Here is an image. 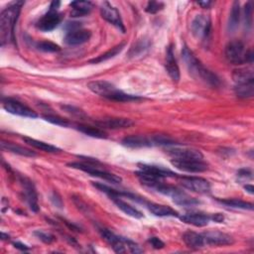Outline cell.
<instances>
[{"mask_svg": "<svg viewBox=\"0 0 254 254\" xmlns=\"http://www.w3.org/2000/svg\"><path fill=\"white\" fill-rule=\"evenodd\" d=\"M212 29V22L209 16L200 14L197 15L190 24V30H192L193 35L202 41L209 39Z\"/></svg>", "mask_w": 254, "mask_h": 254, "instance_id": "obj_7", "label": "cell"}, {"mask_svg": "<svg viewBox=\"0 0 254 254\" xmlns=\"http://www.w3.org/2000/svg\"><path fill=\"white\" fill-rule=\"evenodd\" d=\"M100 128H107V129H123L128 128V127L132 126L134 122L131 119L128 118H104L101 120L95 121Z\"/></svg>", "mask_w": 254, "mask_h": 254, "instance_id": "obj_16", "label": "cell"}, {"mask_svg": "<svg viewBox=\"0 0 254 254\" xmlns=\"http://www.w3.org/2000/svg\"><path fill=\"white\" fill-rule=\"evenodd\" d=\"M246 53L245 46L240 41H232L226 47V58L233 65H242L246 63Z\"/></svg>", "mask_w": 254, "mask_h": 254, "instance_id": "obj_8", "label": "cell"}, {"mask_svg": "<svg viewBox=\"0 0 254 254\" xmlns=\"http://www.w3.org/2000/svg\"><path fill=\"white\" fill-rule=\"evenodd\" d=\"M23 140L30 146L34 147L36 149H39V150H42V151H45V152H48V153H57V152H60L61 149H59L58 147L56 146H53L51 144H48L46 142H43V141H39V140H36L34 138H30V137H23Z\"/></svg>", "mask_w": 254, "mask_h": 254, "instance_id": "obj_28", "label": "cell"}, {"mask_svg": "<svg viewBox=\"0 0 254 254\" xmlns=\"http://www.w3.org/2000/svg\"><path fill=\"white\" fill-rule=\"evenodd\" d=\"M148 210L156 216H178V212L169 206L159 204H147Z\"/></svg>", "mask_w": 254, "mask_h": 254, "instance_id": "obj_23", "label": "cell"}, {"mask_svg": "<svg viewBox=\"0 0 254 254\" xmlns=\"http://www.w3.org/2000/svg\"><path fill=\"white\" fill-rule=\"evenodd\" d=\"M87 87L93 93L100 95V97L117 103H128L141 100L138 95L125 93L124 91L116 88L112 84L106 81L91 82L87 85Z\"/></svg>", "mask_w": 254, "mask_h": 254, "instance_id": "obj_3", "label": "cell"}, {"mask_svg": "<svg viewBox=\"0 0 254 254\" xmlns=\"http://www.w3.org/2000/svg\"><path fill=\"white\" fill-rule=\"evenodd\" d=\"M205 238L206 245H214V246H224V245H231L234 242L233 236L227 234L225 233L212 231L203 233Z\"/></svg>", "mask_w": 254, "mask_h": 254, "instance_id": "obj_13", "label": "cell"}, {"mask_svg": "<svg viewBox=\"0 0 254 254\" xmlns=\"http://www.w3.org/2000/svg\"><path fill=\"white\" fill-rule=\"evenodd\" d=\"M100 233L102 237L112 247V249L116 253H125V252H130V253H142L144 250L134 241L121 237L110 232L106 229H100Z\"/></svg>", "mask_w": 254, "mask_h": 254, "instance_id": "obj_4", "label": "cell"}, {"mask_svg": "<svg viewBox=\"0 0 254 254\" xmlns=\"http://www.w3.org/2000/svg\"><path fill=\"white\" fill-rule=\"evenodd\" d=\"M72 17H83L88 14L92 9V3L89 1H74L71 3Z\"/></svg>", "mask_w": 254, "mask_h": 254, "instance_id": "obj_24", "label": "cell"}, {"mask_svg": "<svg viewBox=\"0 0 254 254\" xmlns=\"http://www.w3.org/2000/svg\"><path fill=\"white\" fill-rule=\"evenodd\" d=\"M150 47V43L146 40H140L137 42L129 51V56L130 57H136L144 53L146 50H148Z\"/></svg>", "mask_w": 254, "mask_h": 254, "instance_id": "obj_35", "label": "cell"}, {"mask_svg": "<svg viewBox=\"0 0 254 254\" xmlns=\"http://www.w3.org/2000/svg\"><path fill=\"white\" fill-rule=\"evenodd\" d=\"M172 199L176 205L182 206V207H193V206L200 204V202L198 200H196L195 198H192V197H189L187 194L182 192L181 190Z\"/></svg>", "mask_w": 254, "mask_h": 254, "instance_id": "obj_31", "label": "cell"}, {"mask_svg": "<svg viewBox=\"0 0 254 254\" xmlns=\"http://www.w3.org/2000/svg\"><path fill=\"white\" fill-rule=\"evenodd\" d=\"M122 144L130 147V148H141V147H150V146H157L156 138L152 137H145V136H128L122 140Z\"/></svg>", "mask_w": 254, "mask_h": 254, "instance_id": "obj_19", "label": "cell"}, {"mask_svg": "<svg viewBox=\"0 0 254 254\" xmlns=\"http://www.w3.org/2000/svg\"><path fill=\"white\" fill-rule=\"evenodd\" d=\"M101 13L105 20L119 29L122 33L125 32V28L120 16L119 11L108 2H104L101 6Z\"/></svg>", "mask_w": 254, "mask_h": 254, "instance_id": "obj_12", "label": "cell"}, {"mask_svg": "<svg viewBox=\"0 0 254 254\" xmlns=\"http://www.w3.org/2000/svg\"><path fill=\"white\" fill-rule=\"evenodd\" d=\"M251 175L252 174H251V172L249 170H240L239 173H238V176L239 177H243V178H247V177L251 178L252 177Z\"/></svg>", "mask_w": 254, "mask_h": 254, "instance_id": "obj_44", "label": "cell"}, {"mask_svg": "<svg viewBox=\"0 0 254 254\" xmlns=\"http://www.w3.org/2000/svg\"><path fill=\"white\" fill-rule=\"evenodd\" d=\"M20 183L23 187V193H24V198L29 205L30 209L33 212H38L39 211V206H38V196L36 189L28 178L26 177H20Z\"/></svg>", "mask_w": 254, "mask_h": 254, "instance_id": "obj_11", "label": "cell"}, {"mask_svg": "<svg viewBox=\"0 0 254 254\" xmlns=\"http://www.w3.org/2000/svg\"><path fill=\"white\" fill-rule=\"evenodd\" d=\"M23 4V1L14 2L0 15V41L2 46L14 40V29Z\"/></svg>", "mask_w": 254, "mask_h": 254, "instance_id": "obj_2", "label": "cell"}, {"mask_svg": "<svg viewBox=\"0 0 254 254\" xmlns=\"http://www.w3.org/2000/svg\"><path fill=\"white\" fill-rule=\"evenodd\" d=\"M148 242L155 248V249H161L165 246V243L158 237H150Z\"/></svg>", "mask_w": 254, "mask_h": 254, "instance_id": "obj_41", "label": "cell"}, {"mask_svg": "<svg viewBox=\"0 0 254 254\" xmlns=\"http://www.w3.org/2000/svg\"><path fill=\"white\" fill-rule=\"evenodd\" d=\"M63 108L66 109L67 112H69V113H71V114H74V115H77V116H80V117L85 116V113H84L81 109L76 108V107H74V106H63Z\"/></svg>", "mask_w": 254, "mask_h": 254, "instance_id": "obj_42", "label": "cell"}, {"mask_svg": "<svg viewBox=\"0 0 254 254\" xmlns=\"http://www.w3.org/2000/svg\"><path fill=\"white\" fill-rule=\"evenodd\" d=\"M3 108L7 112L14 115H19V116L29 117V118L38 117V114L33 109H31L29 106L13 99L3 100Z\"/></svg>", "mask_w": 254, "mask_h": 254, "instance_id": "obj_9", "label": "cell"}, {"mask_svg": "<svg viewBox=\"0 0 254 254\" xmlns=\"http://www.w3.org/2000/svg\"><path fill=\"white\" fill-rule=\"evenodd\" d=\"M181 185L192 192L199 194H208L211 192V184L209 181L200 177H182Z\"/></svg>", "mask_w": 254, "mask_h": 254, "instance_id": "obj_10", "label": "cell"}, {"mask_svg": "<svg viewBox=\"0 0 254 254\" xmlns=\"http://www.w3.org/2000/svg\"><path fill=\"white\" fill-rule=\"evenodd\" d=\"M63 19V15L56 10H49L38 22L37 28L43 32H49L59 26Z\"/></svg>", "mask_w": 254, "mask_h": 254, "instance_id": "obj_14", "label": "cell"}, {"mask_svg": "<svg viewBox=\"0 0 254 254\" xmlns=\"http://www.w3.org/2000/svg\"><path fill=\"white\" fill-rule=\"evenodd\" d=\"M166 71L173 82L178 83L180 80V70L178 67L177 61L174 56L173 48L170 46L167 50V57H166Z\"/></svg>", "mask_w": 254, "mask_h": 254, "instance_id": "obj_21", "label": "cell"}, {"mask_svg": "<svg viewBox=\"0 0 254 254\" xmlns=\"http://www.w3.org/2000/svg\"><path fill=\"white\" fill-rule=\"evenodd\" d=\"M123 48H124V44H123V43H122V44H119V45L115 46L114 48H112L111 50L107 51L106 53H105V54L99 56L98 58H94V59L90 60L89 63H91V64H99V63L106 62V61H107V60H109V59H112V58H114L117 54H119V53L123 50Z\"/></svg>", "mask_w": 254, "mask_h": 254, "instance_id": "obj_33", "label": "cell"}, {"mask_svg": "<svg viewBox=\"0 0 254 254\" xmlns=\"http://www.w3.org/2000/svg\"><path fill=\"white\" fill-rule=\"evenodd\" d=\"M218 202L222 205H226L231 208L234 209H241V210H248L252 211L253 210V205L244 201H240L237 199H227V200H218Z\"/></svg>", "mask_w": 254, "mask_h": 254, "instance_id": "obj_34", "label": "cell"}, {"mask_svg": "<svg viewBox=\"0 0 254 254\" xmlns=\"http://www.w3.org/2000/svg\"><path fill=\"white\" fill-rule=\"evenodd\" d=\"M1 146H2V149L4 150H7L9 152H12L14 154H18V155H21V156H25V157H35L36 156V153L31 151L27 148H24L22 146H19V145H16L12 142H6V141H2L1 143Z\"/></svg>", "mask_w": 254, "mask_h": 254, "instance_id": "obj_29", "label": "cell"}, {"mask_svg": "<svg viewBox=\"0 0 254 254\" xmlns=\"http://www.w3.org/2000/svg\"><path fill=\"white\" fill-rule=\"evenodd\" d=\"M34 234H35L40 240H42V241L45 242V243L50 244V243H52L53 241H55V237H54L52 234H50V233L37 231V232L34 233Z\"/></svg>", "mask_w": 254, "mask_h": 254, "instance_id": "obj_40", "label": "cell"}, {"mask_svg": "<svg viewBox=\"0 0 254 254\" xmlns=\"http://www.w3.org/2000/svg\"><path fill=\"white\" fill-rule=\"evenodd\" d=\"M13 245H14V247H16V248H18V249H20V250H23V251L29 249L25 244H23V243H21V242H14Z\"/></svg>", "mask_w": 254, "mask_h": 254, "instance_id": "obj_45", "label": "cell"}, {"mask_svg": "<svg viewBox=\"0 0 254 254\" xmlns=\"http://www.w3.org/2000/svg\"><path fill=\"white\" fill-rule=\"evenodd\" d=\"M211 219L215 221V222H222V221H224V219H225V216L222 215L221 213H214V214H212L211 216Z\"/></svg>", "mask_w": 254, "mask_h": 254, "instance_id": "obj_43", "label": "cell"}, {"mask_svg": "<svg viewBox=\"0 0 254 254\" xmlns=\"http://www.w3.org/2000/svg\"><path fill=\"white\" fill-rule=\"evenodd\" d=\"M244 18H245V26L248 28L251 27V22H252V2L249 1L245 7H244Z\"/></svg>", "mask_w": 254, "mask_h": 254, "instance_id": "obj_39", "label": "cell"}, {"mask_svg": "<svg viewBox=\"0 0 254 254\" xmlns=\"http://www.w3.org/2000/svg\"><path fill=\"white\" fill-rule=\"evenodd\" d=\"M168 154L172 159H204L202 152L193 148L175 147L169 149Z\"/></svg>", "mask_w": 254, "mask_h": 254, "instance_id": "obj_18", "label": "cell"}, {"mask_svg": "<svg viewBox=\"0 0 254 254\" xmlns=\"http://www.w3.org/2000/svg\"><path fill=\"white\" fill-rule=\"evenodd\" d=\"M140 171L146 172L154 177H157L159 179H164V178H171V177H178L176 173L173 171L164 168L162 166H155V165H148V164H139L138 165Z\"/></svg>", "mask_w": 254, "mask_h": 254, "instance_id": "obj_20", "label": "cell"}, {"mask_svg": "<svg viewBox=\"0 0 254 254\" xmlns=\"http://www.w3.org/2000/svg\"><path fill=\"white\" fill-rule=\"evenodd\" d=\"M164 8V3L162 2H157V1H149L145 10L147 13L155 14L159 11H161Z\"/></svg>", "mask_w": 254, "mask_h": 254, "instance_id": "obj_37", "label": "cell"}, {"mask_svg": "<svg viewBox=\"0 0 254 254\" xmlns=\"http://www.w3.org/2000/svg\"><path fill=\"white\" fill-rule=\"evenodd\" d=\"M171 164L183 172L202 173L209 169L204 159H172Z\"/></svg>", "mask_w": 254, "mask_h": 254, "instance_id": "obj_6", "label": "cell"}, {"mask_svg": "<svg viewBox=\"0 0 254 254\" xmlns=\"http://www.w3.org/2000/svg\"><path fill=\"white\" fill-rule=\"evenodd\" d=\"M77 129L79 131H81L82 133H85V134L94 137V138H100V139L106 138V133L102 128H100V127L80 124V125H77Z\"/></svg>", "mask_w": 254, "mask_h": 254, "instance_id": "obj_30", "label": "cell"}, {"mask_svg": "<svg viewBox=\"0 0 254 254\" xmlns=\"http://www.w3.org/2000/svg\"><path fill=\"white\" fill-rule=\"evenodd\" d=\"M233 81L235 85H240V84H246L250 82H254V75L253 71L248 68L244 69H238L233 72Z\"/></svg>", "mask_w": 254, "mask_h": 254, "instance_id": "obj_26", "label": "cell"}, {"mask_svg": "<svg viewBox=\"0 0 254 254\" xmlns=\"http://www.w3.org/2000/svg\"><path fill=\"white\" fill-rule=\"evenodd\" d=\"M182 56L189 73L195 79L200 80L201 82L212 87H218L220 85L221 82L219 78L207 69L192 51H190L187 47H184L182 50Z\"/></svg>", "mask_w": 254, "mask_h": 254, "instance_id": "obj_1", "label": "cell"}, {"mask_svg": "<svg viewBox=\"0 0 254 254\" xmlns=\"http://www.w3.org/2000/svg\"><path fill=\"white\" fill-rule=\"evenodd\" d=\"M244 189L247 190V192L249 193V194H253V190H254V188H253V186L252 185H246L245 187H244Z\"/></svg>", "mask_w": 254, "mask_h": 254, "instance_id": "obj_47", "label": "cell"}, {"mask_svg": "<svg viewBox=\"0 0 254 254\" xmlns=\"http://www.w3.org/2000/svg\"><path fill=\"white\" fill-rule=\"evenodd\" d=\"M112 200L115 203V205L118 207V209H120L127 215L132 216L134 218H141V217H143V214H142L141 212H139L137 209L133 208L129 204H127L126 202L122 201L120 198H112Z\"/></svg>", "mask_w": 254, "mask_h": 254, "instance_id": "obj_27", "label": "cell"}, {"mask_svg": "<svg viewBox=\"0 0 254 254\" xmlns=\"http://www.w3.org/2000/svg\"><path fill=\"white\" fill-rule=\"evenodd\" d=\"M86 159L87 160L85 162H73V163H69L68 166H70L74 169L82 170V171L89 174L90 176L103 179V180L107 181L112 184H120L122 182V179L120 177H118L117 175L101 169L98 166L99 162L97 160H91V159H89V158H86Z\"/></svg>", "mask_w": 254, "mask_h": 254, "instance_id": "obj_5", "label": "cell"}, {"mask_svg": "<svg viewBox=\"0 0 254 254\" xmlns=\"http://www.w3.org/2000/svg\"><path fill=\"white\" fill-rule=\"evenodd\" d=\"M36 47L38 48V50L43 51V52H48V53H53V52H58L60 51V47L50 41H42L37 43Z\"/></svg>", "mask_w": 254, "mask_h": 254, "instance_id": "obj_36", "label": "cell"}, {"mask_svg": "<svg viewBox=\"0 0 254 254\" xmlns=\"http://www.w3.org/2000/svg\"><path fill=\"white\" fill-rule=\"evenodd\" d=\"M183 240L186 245L192 249H200L206 246L203 233H197L194 232H187L183 235Z\"/></svg>", "mask_w": 254, "mask_h": 254, "instance_id": "obj_22", "label": "cell"}, {"mask_svg": "<svg viewBox=\"0 0 254 254\" xmlns=\"http://www.w3.org/2000/svg\"><path fill=\"white\" fill-rule=\"evenodd\" d=\"M90 36L91 33L88 30H85L82 28H73L67 33L65 37V43L70 46L82 45L84 43H86L90 39Z\"/></svg>", "mask_w": 254, "mask_h": 254, "instance_id": "obj_15", "label": "cell"}, {"mask_svg": "<svg viewBox=\"0 0 254 254\" xmlns=\"http://www.w3.org/2000/svg\"><path fill=\"white\" fill-rule=\"evenodd\" d=\"M180 219L185 224L194 226L197 228H204L209 225L211 216L202 212H190L180 216Z\"/></svg>", "mask_w": 254, "mask_h": 254, "instance_id": "obj_17", "label": "cell"}, {"mask_svg": "<svg viewBox=\"0 0 254 254\" xmlns=\"http://www.w3.org/2000/svg\"><path fill=\"white\" fill-rule=\"evenodd\" d=\"M44 118H45V120H47L53 124H56V125H60V126H64V127L69 126V122L66 119H64L57 115L56 116L55 115H45Z\"/></svg>", "mask_w": 254, "mask_h": 254, "instance_id": "obj_38", "label": "cell"}, {"mask_svg": "<svg viewBox=\"0 0 254 254\" xmlns=\"http://www.w3.org/2000/svg\"><path fill=\"white\" fill-rule=\"evenodd\" d=\"M234 92L236 97L239 99H251L254 95V82L235 85Z\"/></svg>", "mask_w": 254, "mask_h": 254, "instance_id": "obj_25", "label": "cell"}, {"mask_svg": "<svg viewBox=\"0 0 254 254\" xmlns=\"http://www.w3.org/2000/svg\"><path fill=\"white\" fill-rule=\"evenodd\" d=\"M240 20V4L238 1H234L233 5V9L230 16L229 21V31L233 32L238 27V23Z\"/></svg>", "mask_w": 254, "mask_h": 254, "instance_id": "obj_32", "label": "cell"}, {"mask_svg": "<svg viewBox=\"0 0 254 254\" xmlns=\"http://www.w3.org/2000/svg\"><path fill=\"white\" fill-rule=\"evenodd\" d=\"M199 5H201L203 8H210L212 5V1H200L198 2Z\"/></svg>", "mask_w": 254, "mask_h": 254, "instance_id": "obj_46", "label": "cell"}]
</instances>
